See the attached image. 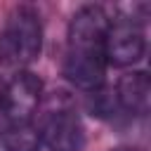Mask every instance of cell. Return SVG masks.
Returning a JSON list of instances; mask_svg holds the SVG:
<instances>
[{
	"label": "cell",
	"instance_id": "obj_1",
	"mask_svg": "<svg viewBox=\"0 0 151 151\" xmlns=\"http://www.w3.org/2000/svg\"><path fill=\"white\" fill-rule=\"evenodd\" d=\"M109 17L99 5L80 7L71 24H68V40H66V59H64V76L80 90H97L104 85L106 73V31Z\"/></svg>",
	"mask_w": 151,
	"mask_h": 151
},
{
	"label": "cell",
	"instance_id": "obj_2",
	"mask_svg": "<svg viewBox=\"0 0 151 151\" xmlns=\"http://www.w3.org/2000/svg\"><path fill=\"white\" fill-rule=\"evenodd\" d=\"M42 47L40 17L31 5L14 7L0 28V66L26 68Z\"/></svg>",
	"mask_w": 151,
	"mask_h": 151
},
{
	"label": "cell",
	"instance_id": "obj_3",
	"mask_svg": "<svg viewBox=\"0 0 151 151\" xmlns=\"http://www.w3.org/2000/svg\"><path fill=\"white\" fill-rule=\"evenodd\" d=\"M38 132L50 151H80L83 125L71 104L66 101L64 92H59V97H52L47 101Z\"/></svg>",
	"mask_w": 151,
	"mask_h": 151
},
{
	"label": "cell",
	"instance_id": "obj_4",
	"mask_svg": "<svg viewBox=\"0 0 151 151\" xmlns=\"http://www.w3.org/2000/svg\"><path fill=\"white\" fill-rule=\"evenodd\" d=\"M42 97V83L31 71H19L5 87L0 97V127L31 123Z\"/></svg>",
	"mask_w": 151,
	"mask_h": 151
},
{
	"label": "cell",
	"instance_id": "obj_5",
	"mask_svg": "<svg viewBox=\"0 0 151 151\" xmlns=\"http://www.w3.org/2000/svg\"><path fill=\"white\" fill-rule=\"evenodd\" d=\"M146 47L142 24L132 17H118L109 21L106 31V42H104V54L106 64L111 61L113 66H132L134 61L142 59Z\"/></svg>",
	"mask_w": 151,
	"mask_h": 151
},
{
	"label": "cell",
	"instance_id": "obj_6",
	"mask_svg": "<svg viewBox=\"0 0 151 151\" xmlns=\"http://www.w3.org/2000/svg\"><path fill=\"white\" fill-rule=\"evenodd\" d=\"M116 97H118L120 109H125L134 116H144L151 104V80H149L146 71L125 73L116 85Z\"/></svg>",
	"mask_w": 151,
	"mask_h": 151
},
{
	"label": "cell",
	"instance_id": "obj_7",
	"mask_svg": "<svg viewBox=\"0 0 151 151\" xmlns=\"http://www.w3.org/2000/svg\"><path fill=\"white\" fill-rule=\"evenodd\" d=\"M2 132V144L7 151H40V132L33 123H17V125H5L0 127Z\"/></svg>",
	"mask_w": 151,
	"mask_h": 151
},
{
	"label": "cell",
	"instance_id": "obj_8",
	"mask_svg": "<svg viewBox=\"0 0 151 151\" xmlns=\"http://www.w3.org/2000/svg\"><path fill=\"white\" fill-rule=\"evenodd\" d=\"M118 106V97H116V87H104L99 85L97 90L90 92V111L97 116H111Z\"/></svg>",
	"mask_w": 151,
	"mask_h": 151
},
{
	"label": "cell",
	"instance_id": "obj_9",
	"mask_svg": "<svg viewBox=\"0 0 151 151\" xmlns=\"http://www.w3.org/2000/svg\"><path fill=\"white\" fill-rule=\"evenodd\" d=\"M111 151H137V149H130V146H118V149H111Z\"/></svg>",
	"mask_w": 151,
	"mask_h": 151
},
{
	"label": "cell",
	"instance_id": "obj_10",
	"mask_svg": "<svg viewBox=\"0 0 151 151\" xmlns=\"http://www.w3.org/2000/svg\"><path fill=\"white\" fill-rule=\"evenodd\" d=\"M2 87H5V85H2V83H0V97H2Z\"/></svg>",
	"mask_w": 151,
	"mask_h": 151
}]
</instances>
